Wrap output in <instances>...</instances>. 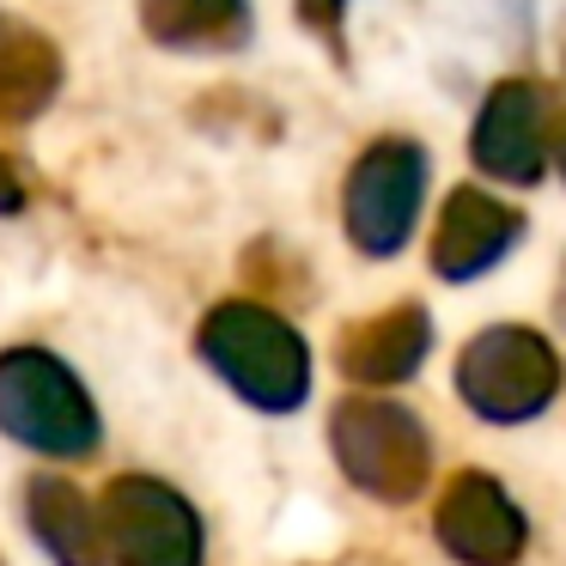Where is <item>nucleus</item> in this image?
<instances>
[{
    "mask_svg": "<svg viewBox=\"0 0 566 566\" xmlns=\"http://www.w3.org/2000/svg\"><path fill=\"white\" fill-rule=\"evenodd\" d=\"M196 354L256 415H298L311 402V347L274 305L220 298L196 323Z\"/></svg>",
    "mask_w": 566,
    "mask_h": 566,
    "instance_id": "nucleus-1",
    "label": "nucleus"
},
{
    "mask_svg": "<svg viewBox=\"0 0 566 566\" xmlns=\"http://www.w3.org/2000/svg\"><path fill=\"white\" fill-rule=\"evenodd\" d=\"M0 432L19 451L80 463L104 444V415L62 354L19 342V347H0Z\"/></svg>",
    "mask_w": 566,
    "mask_h": 566,
    "instance_id": "nucleus-2",
    "label": "nucleus"
},
{
    "mask_svg": "<svg viewBox=\"0 0 566 566\" xmlns=\"http://www.w3.org/2000/svg\"><path fill=\"white\" fill-rule=\"evenodd\" d=\"M329 451L347 488H359L378 505H408L432 481L427 420L390 396H342L329 415Z\"/></svg>",
    "mask_w": 566,
    "mask_h": 566,
    "instance_id": "nucleus-3",
    "label": "nucleus"
},
{
    "mask_svg": "<svg viewBox=\"0 0 566 566\" xmlns=\"http://www.w3.org/2000/svg\"><path fill=\"white\" fill-rule=\"evenodd\" d=\"M560 384H566V366L554 354V342L542 329H524V323H488L457 354V396L488 427L536 420L542 408H554Z\"/></svg>",
    "mask_w": 566,
    "mask_h": 566,
    "instance_id": "nucleus-4",
    "label": "nucleus"
},
{
    "mask_svg": "<svg viewBox=\"0 0 566 566\" xmlns=\"http://www.w3.org/2000/svg\"><path fill=\"white\" fill-rule=\"evenodd\" d=\"M427 177L432 159L420 140L408 135H378L354 165H347L342 184V226L347 244L371 262H390L408 250L420 226V208H427Z\"/></svg>",
    "mask_w": 566,
    "mask_h": 566,
    "instance_id": "nucleus-5",
    "label": "nucleus"
},
{
    "mask_svg": "<svg viewBox=\"0 0 566 566\" xmlns=\"http://www.w3.org/2000/svg\"><path fill=\"white\" fill-rule=\"evenodd\" d=\"M104 542L116 566H201L208 530L201 512L159 475H111L104 481Z\"/></svg>",
    "mask_w": 566,
    "mask_h": 566,
    "instance_id": "nucleus-6",
    "label": "nucleus"
},
{
    "mask_svg": "<svg viewBox=\"0 0 566 566\" xmlns=\"http://www.w3.org/2000/svg\"><path fill=\"white\" fill-rule=\"evenodd\" d=\"M432 536L457 566H517L530 548V517L500 475L457 469L432 505Z\"/></svg>",
    "mask_w": 566,
    "mask_h": 566,
    "instance_id": "nucleus-7",
    "label": "nucleus"
},
{
    "mask_svg": "<svg viewBox=\"0 0 566 566\" xmlns=\"http://www.w3.org/2000/svg\"><path fill=\"white\" fill-rule=\"evenodd\" d=\"M548 140H554V98L542 80H500L475 111V135H469V159L500 184H542L548 171Z\"/></svg>",
    "mask_w": 566,
    "mask_h": 566,
    "instance_id": "nucleus-8",
    "label": "nucleus"
},
{
    "mask_svg": "<svg viewBox=\"0 0 566 566\" xmlns=\"http://www.w3.org/2000/svg\"><path fill=\"white\" fill-rule=\"evenodd\" d=\"M517 244H524V213L512 201L488 196V189L463 184L444 196L439 232H432V274L451 286H469L500 269Z\"/></svg>",
    "mask_w": 566,
    "mask_h": 566,
    "instance_id": "nucleus-9",
    "label": "nucleus"
},
{
    "mask_svg": "<svg viewBox=\"0 0 566 566\" xmlns=\"http://www.w3.org/2000/svg\"><path fill=\"white\" fill-rule=\"evenodd\" d=\"M432 354V317L420 298H402V305L378 311L366 323H347L335 335V366H342L347 384H366V390H390V384H408Z\"/></svg>",
    "mask_w": 566,
    "mask_h": 566,
    "instance_id": "nucleus-10",
    "label": "nucleus"
},
{
    "mask_svg": "<svg viewBox=\"0 0 566 566\" xmlns=\"http://www.w3.org/2000/svg\"><path fill=\"white\" fill-rule=\"evenodd\" d=\"M25 524L55 566H111V542H104L98 505L67 475H31L25 481Z\"/></svg>",
    "mask_w": 566,
    "mask_h": 566,
    "instance_id": "nucleus-11",
    "label": "nucleus"
},
{
    "mask_svg": "<svg viewBox=\"0 0 566 566\" xmlns=\"http://www.w3.org/2000/svg\"><path fill=\"white\" fill-rule=\"evenodd\" d=\"M140 31L177 55H232L250 43V0H140Z\"/></svg>",
    "mask_w": 566,
    "mask_h": 566,
    "instance_id": "nucleus-12",
    "label": "nucleus"
},
{
    "mask_svg": "<svg viewBox=\"0 0 566 566\" xmlns=\"http://www.w3.org/2000/svg\"><path fill=\"white\" fill-rule=\"evenodd\" d=\"M62 92V50L38 25L0 13V123H38Z\"/></svg>",
    "mask_w": 566,
    "mask_h": 566,
    "instance_id": "nucleus-13",
    "label": "nucleus"
},
{
    "mask_svg": "<svg viewBox=\"0 0 566 566\" xmlns=\"http://www.w3.org/2000/svg\"><path fill=\"white\" fill-rule=\"evenodd\" d=\"M298 7V25L311 31V38H323L335 50V62H347V0H293Z\"/></svg>",
    "mask_w": 566,
    "mask_h": 566,
    "instance_id": "nucleus-14",
    "label": "nucleus"
},
{
    "mask_svg": "<svg viewBox=\"0 0 566 566\" xmlns=\"http://www.w3.org/2000/svg\"><path fill=\"white\" fill-rule=\"evenodd\" d=\"M25 184H19V171L13 165H7V153H0V220H19V213H25Z\"/></svg>",
    "mask_w": 566,
    "mask_h": 566,
    "instance_id": "nucleus-15",
    "label": "nucleus"
},
{
    "mask_svg": "<svg viewBox=\"0 0 566 566\" xmlns=\"http://www.w3.org/2000/svg\"><path fill=\"white\" fill-rule=\"evenodd\" d=\"M554 171L566 177V123H560V135H554Z\"/></svg>",
    "mask_w": 566,
    "mask_h": 566,
    "instance_id": "nucleus-16",
    "label": "nucleus"
},
{
    "mask_svg": "<svg viewBox=\"0 0 566 566\" xmlns=\"http://www.w3.org/2000/svg\"><path fill=\"white\" fill-rule=\"evenodd\" d=\"M554 311H560V323H566V274H560V293H554Z\"/></svg>",
    "mask_w": 566,
    "mask_h": 566,
    "instance_id": "nucleus-17",
    "label": "nucleus"
}]
</instances>
